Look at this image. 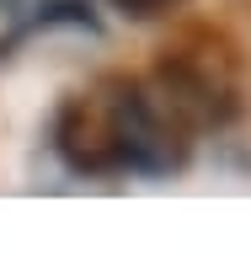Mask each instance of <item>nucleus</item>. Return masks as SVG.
Returning <instances> with one entry per match:
<instances>
[{"label": "nucleus", "mask_w": 251, "mask_h": 257, "mask_svg": "<svg viewBox=\"0 0 251 257\" xmlns=\"http://www.w3.org/2000/svg\"><path fill=\"white\" fill-rule=\"evenodd\" d=\"M198 128L166 102L155 80H102L75 91L59 107L54 145L70 172L112 177V172H171L187 161Z\"/></svg>", "instance_id": "1"}, {"label": "nucleus", "mask_w": 251, "mask_h": 257, "mask_svg": "<svg viewBox=\"0 0 251 257\" xmlns=\"http://www.w3.org/2000/svg\"><path fill=\"white\" fill-rule=\"evenodd\" d=\"M118 11H128V16H160V11H171V6H182V0H112Z\"/></svg>", "instance_id": "2"}]
</instances>
